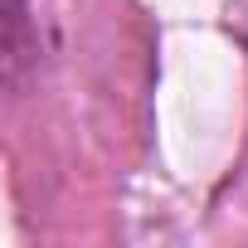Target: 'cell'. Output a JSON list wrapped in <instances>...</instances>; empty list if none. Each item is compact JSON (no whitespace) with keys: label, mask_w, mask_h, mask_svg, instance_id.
I'll use <instances>...</instances> for the list:
<instances>
[{"label":"cell","mask_w":248,"mask_h":248,"mask_svg":"<svg viewBox=\"0 0 248 248\" xmlns=\"http://www.w3.org/2000/svg\"><path fill=\"white\" fill-rule=\"evenodd\" d=\"M54 54L49 0H5V88L20 97Z\"/></svg>","instance_id":"obj_1"},{"label":"cell","mask_w":248,"mask_h":248,"mask_svg":"<svg viewBox=\"0 0 248 248\" xmlns=\"http://www.w3.org/2000/svg\"><path fill=\"white\" fill-rule=\"evenodd\" d=\"M243 39H248V30H243Z\"/></svg>","instance_id":"obj_2"}]
</instances>
